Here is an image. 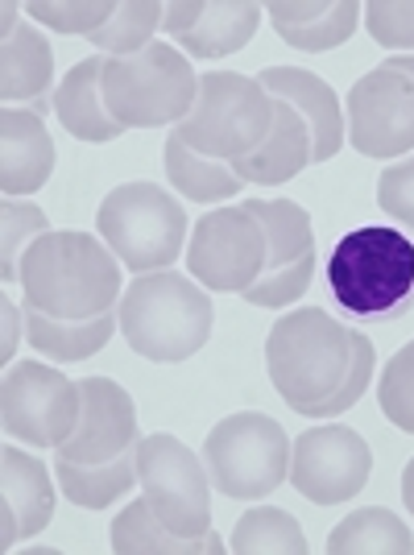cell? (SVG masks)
<instances>
[{
  "label": "cell",
  "mask_w": 414,
  "mask_h": 555,
  "mask_svg": "<svg viewBox=\"0 0 414 555\" xmlns=\"http://www.w3.org/2000/svg\"><path fill=\"white\" fill-rule=\"evenodd\" d=\"M377 204H381V211L390 220L414 229V158L381 170V179H377Z\"/></svg>",
  "instance_id": "obj_37"
},
{
  "label": "cell",
  "mask_w": 414,
  "mask_h": 555,
  "mask_svg": "<svg viewBox=\"0 0 414 555\" xmlns=\"http://www.w3.org/2000/svg\"><path fill=\"white\" fill-rule=\"evenodd\" d=\"M373 365H377V352L368 345V336L365 332H352V370H348L345 386L332 393L323 406H315L311 418H336V415H345L348 406H357L361 393L368 390V382H373Z\"/></svg>",
  "instance_id": "obj_36"
},
{
  "label": "cell",
  "mask_w": 414,
  "mask_h": 555,
  "mask_svg": "<svg viewBox=\"0 0 414 555\" xmlns=\"http://www.w3.org/2000/svg\"><path fill=\"white\" fill-rule=\"evenodd\" d=\"M0 547H17L22 539L47 531L54 518V481L47 464L4 443L0 452Z\"/></svg>",
  "instance_id": "obj_15"
},
{
  "label": "cell",
  "mask_w": 414,
  "mask_h": 555,
  "mask_svg": "<svg viewBox=\"0 0 414 555\" xmlns=\"http://www.w3.org/2000/svg\"><path fill=\"white\" fill-rule=\"evenodd\" d=\"M100 79H104V54H92V59L75 63L54 88V113L63 120V129L70 138L92 141V145L116 141L125 133V125H116L108 104H104Z\"/></svg>",
  "instance_id": "obj_19"
},
{
  "label": "cell",
  "mask_w": 414,
  "mask_h": 555,
  "mask_svg": "<svg viewBox=\"0 0 414 555\" xmlns=\"http://www.w3.org/2000/svg\"><path fill=\"white\" fill-rule=\"evenodd\" d=\"M274 129V95L261 88V79L236 70H207L199 75V95L186 120L174 133L204 158L236 163L266 145Z\"/></svg>",
  "instance_id": "obj_6"
},
{
  "label": "cell",
  "mask_w": 414,
  "mask_h": 555,
  "mask_svg": "<svg viewBox=\"0 0 414 555\" xmlns=\"http://www.w3.org/2000/svg\"><path fill=\"white\" fill-rule=\"evenodd\" d=\"M270 22H274L277 38L286 47L320 54V50H336L352 38L357 22L365 17V4L357 0H332V4H302V0H270L266 4Z\"/></svg>",
  "instance_id": "obj_18"
},
{
  "label": "cell",
  "mask_w": 414,
  "mask_h": 555,
  "mask_svg": "<svg viewBox=\"0 0 414 555\" xmlns=\"http://www.w3.org/2000/svg\"><path fill=\"white\" fill-rule=\"evenodd\" d=\"M245 208L254 211L257 224L266 229V241H270L266 274L315 254V229H311V216L302 211V204H295V199H249Z\"/></svg>",
  "instance_id": "obj_28"
},
{
  "label": "cell",
  "mask_w": 414,
  "mask_h": 555,
  "mask_svg": "<svg viewBox=\"0 0 414 555\" xmlns=\"http://www.w3.org/2000/svg\"><path fill=\"white\" fill-rule=\"evenodd\" d=\"M229 552L236 555H307L311 543L302 534L299 518L277 506H257L241 514L236 531L229 539Z\"/></svg>",
  "instance_id": "obj_29"
},
{
  "label": "cell",
  "mask_w": 414,
  "mask_h": 555,
  "mask_svg": "<svg viewBox=\"0 0 414 555\" xmlns=\"http://www.w3.org/2000/svg\"><path fill=\"white\" fill-rule=\"evenodd\" d=\"M373 452L361 431L323 423L290 443V486L315 506H345L368 486Z\"/></svg>",
  "instance_id": "obj_12"
},
{
  "label": "cell",
  "mask_w": 414,
  "mask_h": 555,
  "mask_svg": "<svg viewBox=\"0 0 414 555\" xmlns=\"http://www.w3.org/2000/svg\"><path fill=\"white\" fill-rule=\"evenodd\" d=\"M257 79L274 100H286L290 108H299V116L307 120V133H311V163H327V158L340 154L348 125L345 113H340V100L327 88V79L302 67H266Z\"/></svg>",
  "instance_id": "obj_17"
},
{
  "label": "cell",
  "mask_w": 414,
  "mask_h": 555,
  "mask_svg": "<svg viewBox=\"0 0 414 555\" xmlns=\"http://www.w3.org/2000/svg\"><path fill=\"white\" fill-rule=\"evenodd\" d=\"M104 104L116 125L125 129H161L179 125L195 108L199 75L191 70L186 54L166 42H150L141 54L108 59L104 54V79H100Z\"/></svg>",
  "instance_id": "obj_5"
},
{
  "label": "cell",
  "mask_w": 414,
  "mask_h": 555,
  "mask_svg": "<svg viewBox=\"0 0 414 555\" xmlns=\"http://www.w3.org/2000/svg\"><path fill=\"white\" fill-rule=\"evenodd\" d=\"M95 229L125 270L154 274V270H170L183 257L186 211L166 186L133 179L104 195V204L95 211Z\"/></svg>",
  "instance_id": "obj_7"
},
{
  "label": "cell",
  "mask_w": 414,
  "mask_h": 555,
  "mask_svg": "<svg viewBox=\"0 0 414 555\" xmlns=\"http://www.w3.org/2000/svg\"><path fill=\"white\" fill-rule=\"evenodd\" d=\"M266 370L290 411L315 415L352 370V327L320 307L286 311L266 336Z\"/></svg>",
  "instance_id": "obj_3"
},
{
  "label": "cell",
  "mask_w": 414,
  "mask_h": 555,
  "mask_svg": "<svg viewBox=\"0 0 414 555\" xmlns=\"http://www.w3.org/2000/svg\"><path fill=\"white\" fill-rule=\"evenodd\" d=\"M79 382L42 361H13L0 377V427L34 448H63L79 427Z\"/></svg>",
  "instance_id": "obj_9"
},
{
  "label": "cell",
  "mask_w": 414,
  "mask_h": 555,
  "mask_svg": "<svg viewBox=\"0 0 414 555\" xmlns=\"http://www.w3.org/2000/svg\"><path fill=\"white\" fill-rule=\"evenodd\" d=\"M54 477L75 506L108 509L116 498H125L138 486V443L104 464H75L67 456H54Z\"/></svg>",
  "instance_id": "obj_25"
},
{
  "label": "cell",
  "mask_w": 414,
  "mask_h": 555,
  "mask_svg": "<svg viewBox=\"0 0 414 555\" xmlns=\"http://www.w3.org/2000/svg\"><path fill=\"white\" fill-rule=\"evenodd\" d=\"M365 29L373 42L398 54H414V0H373L365 4Z\"/></svg>",
  "instance_id": "obj_35"
},
{
  "label": "cell",
  "mask_w": 414,
  "mask_h": 555,
  "mask_svg": "<svg viewBox=\"0 0 414 555\" xmlns=\"http://www.w3.org/2000/svg\"><path fill=\"white\" fill-rule=\"evenodd\" d=\"M83 393V411H79V427L63 448H54L59 456L75 464H104L116 461L120 452H129L138 436V406L125 386H116L113 377H83L79 382Z\"/></svg>",
  "instance_id": "obj_14"
},
{
  "label": "cell",
  "mask_w": 414,
  "mask_h": 555,
  "mask_svg": "<svg viewBox=\"0 0 414 555\" xmlns=\"http://www.w3.org/2000/svg\"><path fill=\"white\" fill-rule=\"evenodd\" d=\"M211 489L236 502H257L290 477V436L261 411L224 415L204 440Z\"/></svg>",
  "instance_id": "obj_8"
},
{
  "label": "cell",
  "mask_w": 414,
  "mask_h": 555,
  "mask_svg": "<svg viewBox=\"0 0 414 555\" xmlns=\"http://www.w3.org/2000/svg\"><path fill=\"white\" fill-rule=\"evenodd\" d=\"M161 163H166V179L174 183V191L191 199V204H220V199H232L241 191V179L232 163H216V158H204L186 145L179 133L166 138V150H161Z\"/></svg>",
  "instance_id": "obj_27"
},
{
  "label": "cell",
  "mask_w": 414,
  "mask_h": 555,
  "mask_svg": "<svg viewBox=\"0 0 414 555\" xmlns=\"http://www.w3.org/2000/svg\"><path fill=\"white\" fill-rule=\"evenodd\" d=\"M207 4H199V0H174V4H166V13H161V29L179 42L183 34H191L195 25H199V17H204Z\"/></svg>",
  "instance_id": "obj_38"
},
{
  "label": "cell",
  "mask_w": 414,
  "mask_h": 555,
  "mask_svg": "<svg viewBox=\"0 0 414 555\" xmlns=\"http://www.w3.org/2000/svg\"><path fill=\"white\" fill-rule=\"evenodd\" d=\"M138 486L161 522L174 534L211 531V477L204 456H195L183 440L154 431L138 440Z\"/></svg>",
  "instance_id": "obj_10"
},
{
  "label": "cell",
  "mask_w": 414,
  "mask_h": 555,
  "mask_svg": "<svg viewBox=\"0 0 414 555\" xmlns=\"http://www.w3.org/2000/svg\"><path fill=\"white\" fill-rule=\"evenodd\" d=\"M161 13H166V4H158V0H129V4H116V13L108 17V25L95 29L88 42H92L100 54H108V59L141 54V50L154 42V29H161Z\"/></svg>",
  "instance_id": "obj_30"
},
{
  "label": "cell",
  "mask_w": 414,
  "mask_h": 555,
  "mask_svg": "<svg viewBox=\"0 0 414 555\" xmlns=\"http://www.w3.org/2000/svg\"><path fill=\"white\" fill-rule=\"evenodd\" d=\"M0 311H4V340H0V361H4V370H9V365H13V357H17V332H22V311H17L13 295H0Z\"/></svg>",
  "instance_id": "obj_39"
},
{
  "label": "cell",
  "mask_w": 414,
  "mask_h": 555,
  "mask_svg": "<svg viewBox=\"0 0 414 555\" xmlns=\"http://www.w3.org/2000/svg\"><path fill=\"white\" fill-rule=\"evenodd\" d=\"M348 141L365 158H402L414 150V79L390 63L361 75L348 92Z\"/></svg>",
  "instance_id": "obj_13"
},
{
  "label": "cell",
  "mask_w": 414,
  "mask_h": 555,
  "mask_svg": "<svg viewBox=\"0 0 414 555\" xmlns=\"http://www.w3.org/2000/svg\"><path fill=\"white\" fill-rule=\"evenodd\" d=\"M50 79H54V50L29 22L13 25L4 34V59H0V95L4 104L47 113Z\"/></svg>",
  "instance_id": "obj_20"
},
{
  "label": "cell",
  "mask_w": 414,
  "mask_h": 555,
  "mask_svg": "<svg viewBox=\"0 0 414 555\" xmlns=\"http://www.w3.org/2000/svg\"><path fill=\"white\" fill-rule=\"evenodd\" d=\"M25 13L38 25H47L54 34H83L92 38L95 29H104L116 13L113 0H34L25 4Z\"/></svg>",
  "instance_id": "obj_33"
},
{
  "label": "cell",
  "mask_w": 414,
  "mask_h": 555,
  "mask_svg": "<svg viewBox=\"0 0 414 555\" xmlns=\"http://www.w3.org/2000/svg\"><path fill=\"white\" fill-rule=\"evenodd\" d=\"M402 502H406V509L414 514V456H411V464L402 468Z\"/></svg>",
  "instance_id": "obj_40"
},
{
  "label": "cell",
  "mask_w": 414,
  "mask_h": 555,
  "mask_svg": "<svg viewBox=\"0 0 414 555\" xmlns=\"http://www.w3.org/2000/svg\"><path fill=\"white\" fill-rule=\"evenodd\" d=\"M311 278H315V254L299 257L295 266H282V270L261 274L254 286H249V291H241V295L254 302V307H290L295 299L307 295Z\"/></svg>",
  "instance_id": "obj_34"
},
{
  "label": "cell",
  "mask_w": 414,
  "mask_h": 555,
  "mask_svg": "<svg viewBox=\"0 0 414 555\" xmlns=\"http://www.w3.org/2000/svg\"><path fill=\"white\" fill-rule=\"evenodd\" d=\"M327 286L348 315L393 320L414 295L411 236L386 224H361L345 232L327 257Z\"/></svg>",
  "instance_id": "obj_4"
},
{
  "label": "cell",
  "mask_w": 414,
  "mask_h": 555,
  "mask_svg": "<svg viewBox=\"0 0 414 555\" xmlns=\"http://www.w3.org/2000/svg\"><path fill=\"white\" fill-rule=\"evenodd\" d=\"M261 4L254 0H220V4H207L199 25L183 34L174 47L191 54V59H229L241 47H249V38L261 25Z\"/></svg>",
  "instance_id": "obj_23"
},
{
  "label": "cell",
  "mask_w": 414,
  "mask_h": 555,
  "mask_svg": "<svg viewBox=\"0 0 414 555\" xmlns=\"http://www.w3.org/2000/svg\"><path fill=\"white\" fill-rule=\"evenodd\" d=\"M390 67H393V70H402V75H411V79H414V54H393Z\"/></svg>",
  "instance_id": "obj_41"
},
{
  "label": "cell",
  "mask_w": 414,
  "mask_h": 555,
  "mask_svg": "<svg viewBox=\"0 0 414 555\" xmlns=\"http://www.w3.org/2000/svg\"><path fill=\"white\" fill-rule=\"evenodd\" d=\"M54 138H50L47 120L34 108L4 104L0 113V191L4 199H22L42 191L54 175Z\"/></svg>",
  "instance_id": "obj_16"
},
{
  "label": "cell",
  "mask_w": 414,
  "mask_h": 555,
  "mask_svg": "<svg viewBox=\"0 0 414 555\" xmlns=\"http://www.w3.org/2000/svg\"><path fill=\"white\" fill-rule=\"evenodd\" d=\"M266 257H270L266 229L257 224L254 211L241 204V208L207 211L195 224L191 245H186V270L204 291L241 295L266 274Z\"/></svg>",
  "instance_id": "obj_11"
},
{
  "label": "cell",
  "mask_w": 414,
  "mask_h": 555,
  "mask_svg": "<svg viewBox=\"0 0 414 555\" xmlns=\"http://www.w3.org/2000/svg\"><path fill=\"white\" fill-rule=\"evenodd\" d=\"M17 282L25 311H42L50 320H95L116 311L120 257L104 245V236L50 229L22 254Z\"/></svg>",
  "instance_id": "obj_1"
},
{
  "label": "cell",
  "mask_w": 414,
  "mask_h": 555,
  "mask_svg": "<svg viewBox=\"0 0 414 555\" xmlns=\"http://www.w3.org/2000/svg\"><path fill=\"white\" fill-rule=\"evenodd\" d=\"M327 555H411L414 531L386 506L352 509L323 543Z\"/></svg>",
  "instance_id": "obj_26"
},
{
  "label": "cell",
  "mask_w": 414,
  "mask_h": 555,
  "mask_svg": "<svg viewBox=\"0 0 414 555\" xmlns=\"http://www.w3.org/2000/svg\"><path fill=\"white\" fill-rule=\"evenodd\" d=\"M311 166V133L299 108H290L286 100H274V129L261 150H254L249 158H236L232 170L241 183H290L295 175H302Z\"/></svg>",
  "instance_id": "obj_21"
},
{
  "label": "cell",
  "mask_w": 414,
  "mask_h": 555,
  "mask_svg": "<svg viewBox=\"0 0 414 555\" xmlns=\"http://www.w3.org/2000/svg\"><path fill=\"white\" fill-rule=\"evenodd\" d=\"M116 324V311L95 320H50L42 311H25V340L50 361H88L113 340Z\"/></svg>",
  "instance_id": "obj_24"
},
{
  "label": "cell",
  "mask_w": 414,
  "mask_h": 555,
  "mask_svg": "<svg viewBox=\"0 0 414 555\" xmlns=\"http://www.w3.org/2000/svg\"><path fill=\"white\" fill-rule=\"evenodd\" d=\"M108 534H113L116 555H220V552H229V543L216 531L199 534V539L174 534L158 514H154V506H150L145 498H138V502H129V506L120 509L113 518V531Z\"/></svg>",
  "instance_id": "obj_22"
},
{
  "label": "cell",
  "mask_w": 414,
  "mask_h": 555,
  "mask_svg": "<svg viewBox=\"0 0 414 555\" xmlns=\"http://www.w3.org/2000/svg\"><path fill=\"white\" fill-rule=\"evenodd\" d=\"M377 406L398 431L414 436V340H406L386 361L381 386H377Z\"/></svg>",
  "instance_id": "obj_32"
},
{
  "label": "cell",
  "mask_w": 414,
  "mask_h": 555,
  "mask_svg": "<svg viewBox=\"0 0 414 555\" xmlns=\"http://www.w3.org/2000/svg\"><path fill=\"white\" fill-rule=\"evenodd\" d=\"M42 232H50L47 211L29 199H4L0 204V278L4 282H17L22 278V266H17V254H25Z\"/></svg>",
  "instance_id": "obj_31"
},
{
  "label": "cell",
  "mask_w": 414,
  "mask_h": 555,
  "mask_svg": "<svg viewBox=\"0 0 414 555\" xmlns=\"http://www.w3.org/2000/svg\"><path fill=\"white\" fill-rule=\"evenodd\" d=\"M120 336L138 357L174 365L191 361L211 340V299L195 278L174 270H154L129 282V291L116 302Z\"/></svg>",
  "instance_id": "obj_2"
}]
</instances>
